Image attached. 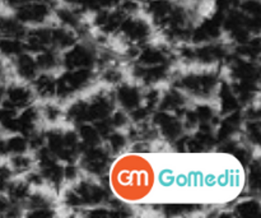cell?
Masks as SVG:
<instances>
[{
    "label": "cell",
    "mask_w": 261,
    "mask_h": 218,
    "mask_svg": "<svg viewBox=\"0 0 261 218\" xmlns=\"http://www.w3.org/2000/svg\"><path fill=\"white\" fill-rule=\"evenodd\" d=\"M93 79L91 69H75L61 74L56 79V96L59 99H68L81 89L86 88Z\"/></svg>",
    "instance_id": "cell-1"
},
{
    "label": "cell",
    "mask_w": 261,
    "mask_h": 218,
    "mask_svg": "<svg viewBox=\"0 0 261 218\" xmlns=\"http://www.w3.org/2000/svg\"><path fill=\"white\" fill-rule=\"evenodd\" d=\"M178 87L185 89L194 97L206 99L213 94L217 86V74L203 73V74H188L178 79Z\"/></svg>",
    "instance_id": "cell-2"
},
{
    "label": "cell",
    "mask_w": 261,
    "mask_h": 218,
    "mask_svg": "<svg viewBox=\"0 0 261 218\" xmlns=\"http://www.w3.org/2000/svg\"><path fill=\"white\" fill-rule=\"evenodd\" d=\"M117 31L127 41L139 45V43L145 42L150 37L152 27H150V23L145 18L139 17L137 14H132L126 15L124 18L121 26Z\"/></svg>",
    "instance_id": "cell-3"
},
{
    "label": "cell",
    "mask_w": 261,
    "mask_h": 218,
    "mask_svg": "<svg viewBox=\"0 0 261 218\" xmlns=\"http://www.w3.org/2000/svg\"><path fill=\"white\" fill-rule=\"evenodd\" d=\"M61 63L68 70L75 69H89L96 63V53L91 45L78 43L73 45L66 51Z\"/></svg>",
    "instance_id": "cell-4"
},
{
    "label": "cell",
    "mask_w": 261,
    "mask_h": 218,
    "mask_svg": "<svg viewBox=\"0 0 261 218\" xmlns=\"http://www.w3.org/2000/svg\"><path fill=\"white\" fill-rule=\"evenodd\" d=\"M51 14V5L43 2H31L19 5L14 9V17L24 26H41L48 19Z\"/></svg>",
    "instance_id": "cell-5"
},
{
    "label": "cell",
    "mask_w": 261,
    "mask_h": 218,
    "mask_svg": "<svg viewBox=\"0 0 261 218\" xmlns=\"http://www.w3.org/2000/svg\"><path fill=\"white\" fill-rule=\"evenodd\" d=\"M109 150L96 146V147H87L83 150L82 157V167L92 175H103L109 167Z\"/></svg>",
    "instance_id": "cell-6"
},
{
    "label": "cell",
    "mask_w": 261,
    "mask_h": 218,
    "mask_svg": "<svg viewBox=\"0 0 261 218\" xmlns=\"http://www.w3.org/2000/svg\"><path fill=\"white\" fill-rule=\"evenodd\" d=\"M74 193L79 199L82 206H98L109 198L107 190L103 186H99L91 181H79L73 188Z\"/></svg>",
    "instance_id": "cell-7"
},
{
    "label": "cell",
    "mask_w": 261,
    "mask_h": 218,
    "mask_svg": "<svg viewBox=\"0 0 261 218\" xmlns=\"http://www.w3.org/2000/svg\"><path fill=\"white\" fill-rule=\"evenodd\" d=\"M153 124L157 125L161 130V134L168 140L175 142L181 137L184 130L182 122L177 116L168 114V111H160L153 116Z\"/></svg>",
    "instance_id": "cell-8"
},
{
    "label": "cell",
    "mask_w": 261,
    "mask_h": 218,
    "mask_svg": "<svg viewBox=\"0 0 261 218\" xmlns=\"http://www.w3.org/2000/svg\"><path fill=\"white\" fill-rule=\"evenodd\" d=\"M33 92L23 84H10L5 87V97L2 105L12 109H23L32 104Z\"/></svg>",
    "instance_id": "cell-9"
},
{
    "label": "cell",
    "mask_w": 261,
    "mask_h": 218,
    "mask_svg": "<svg viewBox=\"0 0 261 218\" xmlns=\"http://www.w3.org/2000/svg\"><path fill=\"white\" fill-rule=\"evenodd\" d=\"M226 55V47L223 45H219V43L208 42L194 49V60L201 64H206V65L222 60Z\"/></svg>",
    "instance_id": "cell-10"
},
{
    "label": "cell",
    "mask_w": 261,
    "mask_h": 218,
    "mask_svg": "<svg viewBox=\"0 0 261 218\" xmlns=\"http://www.w3.org/2000/svg\"><path fill=\"white\" fill-rule=\"evenodd\" d=\"M76 40H78V35L75 31L60 25L51 27V49L54 50L70 49L71 46L75 45Z\"/></svg>",
    "instance_id": "cell-11"
},
{
    "label": "cell",
    "mask_w": 261,
    "mask_h": 218,
    "mask_svg": "<svg viewBox=\"0 0 261 218\" xmlns=\"http://www.w3.org/2000/svg\"><path fill=\"white\" fill-rule=\"evenodd\" d=\"M27 27L20 23L14 14H5L0 13V37L24 38L27 33Z\"/></svg>",
    "instance_id": "cell-12"
},
{
    "label": "cell",
    "mask_w": 261,
    "mask_h": 218,
    "mask_svg": "<svg viewBox=\"0 0 261 218\" xmlns=\"http://www.w3.org/2000/svg\"><path fill=\"white\" fill-rule=\"evenodd\" d=\"M137 78L144 82L145 84H153L157 82L162 81L167 77L168 74V65L167 64H161V65H152V66H144V65H135L134 70H133Z\"/></svg>",
    "instance_id": "cell-13"
},
{
    "label": "cell",
    "mask_w": 261,
    "mask_h": 218,
    "mask_svg": "<svg viewBox=\"0 0 261 218\" xmlns=\"http://www.w3.org/2000/svg\"><path fill=\"white\" fill-rule=\"evenodd\" d=\"M170 51L163 47H157V46H148L143 49L138 54V63L139 65L152 66L161 65V64H167L170 60Z\"/></svg>",
    "instance_id": "cell-14"
},
{
    "label": "cell",
    "mask_w": 261,
    "mask_h": 218,
    "mask_svg": "<svg viewBox=\"0 0 261 218\" xmlns=\"http://www.w3.org/2000/svg\"><path fill=\"white\" fill-rule=\"evenodd\" d=\"M116 99L119 104L121 105L122 109L132 111V110L137 109L140 106V101H142V94L138 87L130 86V84H121L117 88Z\"/></svg>",
    "instance_id": "cell-15"
},
{
    "label": "cell",
    "mask_w": 261,
    "mask_h": 218,
    "mask_svg": "<svg viewBox=\"0 0 261 218\" xmlns=\"http://www.w3.org/2000/svg\"><path fill=\"white\" fill-rule=\"evenodd\" d=\"M15 73L18 74V77L25 81H33V79L37 77L38 68L37 64H36L35 58H32L28 54H19L18 56H15Z\"/></svg>",
    "instance_id": "cell-16"
},
{
    "label": "cell",
    "mask_w": 261,
    "mask_h": 218,
    "mask_svg": "<svg viewBox=\"0 0 261 218\" xmlns=\"http://www.w3.org/2000/svg\"><path fill=\"white\" fill-rule=\"evenodd\" d=\"M185 97L176 89H171L161 97L158 105L162 111H175L177 115H182L185 112Z\"/></svg>",
    "instance_id": "cell-17"
},
{
    "label": "cell",
    "mask_w": 261,
    "mask_h": 218,
    "mask_svg": "<svg viewBox=\"0 0 261 218\" xmlns=\"http://www.w3.org/2000/svg\"><path fill=\"white\" fill-rule=\"evenodd\" d=\"M35 91L41 99H51L56 93V79L51 74H41L33 79Z\"/></svg>",
    "instance_id": "cell-18"
},
{
    "label": "cell",
    "mask_w": 261,
    "mask_h": 218,
    "mask_svg": "<svg viewBox=\"0 0 261 218\" xmlns=\"http://www.w3.org/2000/svg\"><path fill=\"white\" fill-rule=\"evenodd\" d=\"M219 100H221L222 114H231L240 109V101L232 92L231 86L227 83H222L219 88Z\"/></svg>",
    "instance_id": "cell-19"
},
{
    "label": "cell",
    "mask_w": 261,
    "mask_h": 218,
    "mask_svg": "<svg viewBox=\"0 0 261 218\" xmlns=\"http://www.w3.org/2000/svg\"><path fill=\"white\" fill-rule=\"evenodd\" d=\"M5 191L8 193V199L12 203L19 204L30 196V184L27 181H12Z\"/></svg>",
    "instance_id": "cell-20"
},
{
    "label": "cell",
    "mask_w": 261,
    "mask_h": 218,
    "mask_svg": "<svg viewBox=\"0 0 261 218\" xmlns=\"http://www.w3.org/2000/svg\"><path fill=\"white\" fill-rule=\"evenodd\" d=\"M25 46L20 38L0 37V55L4 56H18L24 53Z\"/></svg>",
    "instance_id": "cell-21"
},
{
    "label": "cell",
    "mask_w": 261,
    "mask_h": 218,
    "mask_svg": "<svg viewBox=\"0 0 261 218\" xmlns=\"http://www.w3.org/2000/svg\"><path fill=\"white\" fill-rule=\"evenodd\" d=\"M35 60L37 68L42 69V70H53L56 66H59V63H60V59L54 49H46V50L38 53Z\"/></svg>",
    "instance_id": "cell-22"
},
{
    "label": "cell",
    "mask_w": 261,
    "mask_h": 218,
    "mask_svg": "<svg viewBox=\"0 0 261 218\" xmlns=\"http://www.w3.org/2000/svg\"><path fill=\"white\" fill-rule=\"evenodd\" d=\"M78 135L82 138V142H83V147H96V146L101 144V135L98 134L97 129L92 125L88 124H82L79 127ZM84 148H82L81 151H83Z\"/></svg>",
    "instance_id": "cell-23"
},
{
    "label": "cell",
    "mask_w": 261,
    "mask_h": 218,
    "mask_svg": "<svg viewBox=\"0 0 261 218\" xmlns=\"http://www.w3.org/2000/svg\"><path fill=\"white\" fill-rule=\"evenodd\" d=\"M234 214L240 217H254L260 214V203L255 199H247L234 207Z\"/></svg>",
    "instance_id": "cell-24"
},
{
    "label": "cell",
    "mask_w": 261,
    "mask_h": 218,
    "mask_svg": "<svg viewBox=\"0 0 261 218\" xmlns=\"http://www.w3.org/2000/svg\"><path fill=\"white\" fill-rule=\"evenodd\" d=\"M8 155H22L28 150V139L24 135H13L5 139Z\"/></svg>",
    "instance_id": "cell-25"
},
{
    "label": "cell",
    "mask_w": 261,
    "mask_h": 218,
    "mask_svg": "<svg viewBox=\"0 0 261 218\" xmlns=\"http://www.w3.org/2000/svg\"><path fill=\"white\" fill-rule=\"evenodd\" d=\"M10 170L12 173L18 174H25L30 173L31 168H32V160L31 157H27V156L22 155H14L12 158H10Z\"/></svg>",
    "instance_id": "cell-26"
},
{
    "label": "cell",
    "mask_w": 261,
    "mask_h": 218,
    "mask_svg": "<svg viewBox=\"0 0 261 218\" xmlns=\"http://www.w3.org/2000/svg\"><path fill=\"white\" fill-rule=\"evenodd\" d=\"M106 139H107V146H109L107 150H109V152H112V153H119L127 143V139L125 138V135H122L121 133H116V132H112Z\"/></svg>",
    "instance_id": "cell-27"
},
{
    "label": "cell",
    "mask_w": 261,
    "mask_h": 218,
    "mask_svg": "<svg viewBox=\"0 0 261 218\" xmlns=\"http://www.w3.org/2000/svg\"><path fill=\"white\" fill-rule=\"evenodd\" d=\"M194 112H195L196 117H198L200 124H203V123L213 124V120L216 119L213 107L209 106V105H199V106H196V109L194 110Z\"/></svg>",
    "instance_id": "cell-28"
},
{
    "label": "cell",
    "mask_w": 261,
    "mask_h": 218,
    "mask_svg": "<svg viewBox=\"0 0 261 218\" xmlns=\"http://www.w3.org/2000/svg\"><path fill=\"white\" fill-rule=\"evenodd\" d=\"M195 207L196 206H193V204H168L163 209L167 216H182V214L195 211Z\"/></svg>",
    "instance_id": "cell-29"
},
{
    "label": "cell",
    "mask_w": 261,
    "mask_h": 218,
    "mask_svg": "<svg viewBox=\"0 0 261 218\" xmlns=\"http://www.w3.org/2000/svg\"><path fill=\"white\" fill-rule=\"evenodd\" d=\"M245 132H246V135L249 137L250 142H251L252 144L255 146L259 144L260 135H261L259 120H250V122L246 124V130H245Z\"/></svg>",
    "instance_id": "cell-30"
},
{
    "label": "cell",
    "mask_w": 261,
    "mask_h": 218,
    "mask_svg": "<svg viewBox=\"0 0 261 218\" xmlns=\"http://www.w3.org/2000/svg\"><path fill=\"white\" fill-rule=\"evenodd\" d=\"M249 184L251 190L257 191L260 188V166L259 161H251V166H250V176H249Z\"/></svg>",
    "instance_id": "cell-31"
},
{
    "label": "cell",
    "mask_w": 261,
    "mask_h": 218,
    "mask_svg": "<svg viewBox=\"0 0 261 218\" xmlns=\"http://www.w3.org/2000/svg\"><path fill=\"white\" fill-rule=\"evenodd\" d=\"M43 116H45L46 120H48V122L55 123L58 122L59 117L61 116V111L56 105L47 104L43 107Z\"/></svg>",
    "instance_id": "cell-32"
},
{
    "label": "cell",
    "mask_w": 261,
    "mask_h": 218,
    "mask_svg": "<svg viewBox=\"0 0 261 218\" xmlns=\"http://www.w3.org/2000/svg\"><path fill=\"white\" fill-rule=\"evenodd\" d=\"M160 91H158V89H150L147 93V96H145V102H147V104H145V107H148L150 111H153V109H154L155 106H158V104H160Z\"/></svg>",
    "instance_id": "cell-33"
},
{
    "label": "cell",
    "mask_w": 261,
    "mask_h": 218,
    "mask_svg": "<svg viewBox=\"0 0 261 218\" xmlns=\"http://www.w3.org/2000/svg\"><path fill=\"white\" fill-rule=\"evenodd\" d=\"M102 78H103V81L106 82V83L116 84V83H119L120 81H121L122 74H121V71L116 70V69L110 68V69H107L106 71H105V74H103V77H102Z\"/></svg>",
    "instance_id": "cell-34"
},
{
    "label": "cell",
    "mask_w": 261,
    "mask_h": 218,
    "mask_svg": "<svg viewBox=\"0 0 261 218\" xmlns=\"http://www.w3.org/2000/svg\"><path fill=\"white\" fill-rule=\"evenodd\" d=\"M110 122H111L112 127L114 128H121V127H125V125L127 124V122H129V117H127L122 111H116L114 115H112V117L110 119Z\"/></svg>",
    "instance_id": "cell-35"
},
{
    "label": "cell",
    "mask_w": 261,
    "mask_h": 218,
    "mask_svg": "<svg viewBox=\"0 0 261 218\" xmlns=\"http://www.w3.org/2000/svg\"><path fill=\"white\" fill-rule=\"evenodd\" d=\"M64 178L69 181L75 180V179L78 178V167H75L74 165L69 163V165L64 168Z\"/></svg>",
    "instance_id": "cell-36"
},
{
    "label": "cell",
    "mask_w": 261,
    "mask_h": 218,
    "mask_svg": "<svg viewBox=\"0 0 261 218\" xmlns=\"http://www.w3.org/2000/svg\"><path fill=\"white\" fill-rule=\"evenodd\" d=\"M8 151H7V144H5V139L0 135V158L7 157Z\"/></svg>",
    "instance_id": "cell-37"
},
{
    "label": "cell",
    "mask_w": 261,
    "mask_h": 218,
    "mask_svg": "<svg viewBox=\"0 0 261 218\" xmlns=\"http://www.w3.org/2000/svg\"><path fill=\"white\" fill-rule=\"evenodd\" d=\"M4 97H5V87L0 83V105H2Z\"/></svg>",
    "instance_id": "cell-38"
},
{
    "label": "cell",
    "mask_w": 261,
    "mask_h": 218,
    "mask_svg": "<svg viewBox=\"0 0 261 218\" xmlns=\"http://www.w3.org/2000/svg\"><path fill=\"white\" fill-rule=\"evenodd\" d=\"M138 2H139L140 4H147V3L152 2V0H138Z\"/></svg>",
    "instance_id": "cell-39"
},
{
    "label": "cell",
    "mask_w": 261,
    "mask_h": 218,
    "mask_svg": "<svg viewBox=\"0 0 261 218\" xmlns=\"http://www.w3.org/2000/svg\"><path fill=\"white\" fill-rule=\"evenodd\" d=\"M0 4H2V2H0Z\"/></svg>",
    "instance_id": "cell-40"
}]
</instances>
